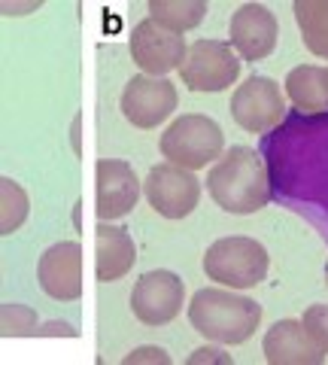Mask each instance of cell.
Listing matches in <instances>:
<instances>
[{"label": "cell", "instance_id": "8fae6325", "mask_svg": "<svg viewBox=\"0 0 328 365\" xmlns=\"http://www.w3.org/2000/svg\"><path fill=\"white\" fill-rule=\"evenodd\" d=\"M189 46L179 34L158 28L152 19H143L131 34V58L146 76H164L183 67Z\"/></svg>", "mask_w": 328, "mask_h": 365}, {"label": "cell", "instance_id": "52a82bcc", "mask_svg": "<svg viewBox=\"0 0 328 365\" xmlns=\"http://www.w3.org/2000/svg\"><path fill=\"white\" fill-rule=\"evenodd\" d=\"M286 98L270 76H250L231 95V116L250 134H268L286 119Z\"/></svg>", "mask_w": 328, "mask_h": 365}, {"label": "cell", "instance_id": "7a4b0ae2", "mask_svg": "<svg viewBox=\"0 0 328 365\" xmlns=\"http://www.w3.org/2000/svg\"><path fill=\"white\" fill-rule=\"evenodd\" d=\"M207 192L225 213L234 216L268 207L270 182L262 155L250 146H231L207 174Z\"/></svg>", "mask_w": 328, "mask_h": 365}, {"label": "cell", "instance_id": "5b68a950", "mask_svg": "<svg viewBox=\"0 0 328 365\" xmlns=\"http://www.w3.org/2000/svg\"><path fill=\"white\" fill-rule=\"evenodd\" d=\"M222 128L201 113H186V116L174 119L171 128L162 134V155L186 170L207 168L210 162L222 158Z\"/></svg>", "mask_w": 328, "mask_h": 365}, {"label": "cell", "instance_id": "484cf974", "mask_svg": "<svg viewBox=\"0 0 328 365\" xmlns=\"http://www.w3.org/2000/svg\"><path fill=\"white\" fill-rule=\"evenodd\" d=\"M325 287H328V265H325Z\"/></svg>", "mask_w": 328, "mask_h": 365}, {"label": "cell", "instance_id": "4fadbf2b", "mask_svg": "<svg viewBox=\"0 0 328 365\" xmlns=\"http://www.w3.org/2000/svg\"><path fill=\"white\" fill-rule=\"evenodd\" d=\"M277 19L265 4H243L231 16L228 37L243 61H262L277 46Z\"/></svg>", "mask_w": 328, "mask_h": 365}, {"label": "cell", "instance_id": "ba28073f", "mask_svg": "<svg viewBox=\"0 0 328 365\" xmlns=\"http://www.w3.org/2000/svg\"><path fill=\"white\" fill-rule=\"evenodd\" d=\"M146 198L164 220H186L201 201V180L179 165H155L146 177Z\"/></svg>", "mask_w": 328, "mask_h": 365}, {"label": "cell", "instance_id": "7c38bea8", "mask_svg": "<svg viewBox=\"0 0 328 365\" xmlns=\"http://www.w3.org/2000/svg\"><path fill=\"white\" fill-rule=\"evenodd\" d=\"M37 277L43 292L55 302H76L83 295V250L76 241H61L40 256Z\"/></svg>", "mask_w": 328, "mask_h": 365}, {"label": "cell", "instance_id": "d6986e66", "mask_svg": "<svg viewBox=\"0 0 328 365\" xmlns=\"http://www.w3.org/2000/svg\"><path fill=\"white\" fill-rule=\"evenodd\" d=\"M292 9L304 46L319 58H328V0H295Z\"/></svg>", "mask_w": 328, "mask_h": 365}, {"label": "cell", "instance_id": "3957f363", "mask_svg": "<svg viewBox=\"0 0 328 365\" xmlns=\"http://www.w3.org/2000/svg\"><path fill=\"white\" fill-rule=\"evenodd\" d=\"M189 323L203 338L219 344H243L255 335L262 323V307L246 295H234L228 289H198L189 304Z\"/></svg>", "mask_w": 328, "mask_h": 365}, {"label": "cell", "instance_id": "cb8c5ba5", "mask_svg": "<svg viewBox=\"0 0 328 365\" xmlns=\"http://www.w3.org/2000/svg\"><path fill=\"white\" fill-rule=\"evenodd\" d=\"M198 362H231V359L216 347H201L195 350V356H189V365H198Z\"/></svg>", "mask_w": 328, "mask_h": 365}, {"label": "cell", "instance_id": "603a6c76", "mask_svg": "<svg viewBox=\"0 0 328 365\" xmlns=\"http://www.w3.org/2000/svg\"><path fill=\"white\" fill-rule=\"evenodd\" d=\"M125 365H140V362H152V365H171V356L162 350V347H137L134 353H128Z\"/></svg>", "mask_w": 328, "mask_h": 365}, {"label": "cell", "instance_id": "8992f818", "mask_svg": "<svg viewBox=\"0 0 328 365\" xmlns=\"http://www.w3.org/2000/svg\"><path fill=\"white\" fill-rule=\"evenodd\" d=\"M179 73H183V86L189 91H225L240 76V61L231 52V43L198 40L189 46Z\"/></svg>", "mask_w": 328, "mask_h": 365}, {"label": "cell", "instance_id": "44dd1931", "mask_svg": "<svg viewBox=\"0 0 328 365\" xmlns=\"http://www.w3.org/2000/svg\"><path fill=\"white\" fill-rule=\"evenodd\" d=\"M37 311L28 304L6 302L0 307V335L4 338H21V335H37Z\"/></svg>", "mask_w": 328, "mask_h": 365}, {"label": "cell", "instance_id": "ac0fdd59", "mask_svg": "<svg viewBox=\"0 0 328 365\" xmlns=\"http://www.w3.org/2000/svg\"><path fill=\"white\" fill-rule=\"evenodd\" d=\"M207 16V0H149V19L171 34L198 28Z\"/></svg>", "mask_w": 328, "mask_h": 365}, {"label": "cell", "instance_id": "5bb4252c", "mask_svg": "<svg viewBox=\"0 0 328 365\" xmlns=\"http://www.w3.org/2000/svg\"><path fill=\"white\" fill-rule=\"evenodd\" d=\"M140 198V180L134 168L119 158L97 162V216L100 222L125 216Z\"/></svg>", "mask_w": 328, "mask_h": 365}, {"label": "cell", "instance_id": "6da1fadb", "mask_svg": "<svg viewBox=\"0 0 328 365\" xmlns=\"http://www.w3.org/2000/svg\"><path fill=\"white\" fill-rule=\"evenodd\" d=\"M270 198L307 220L328 244V113L289 110L258 143Z\"/></svg>", "mask_w": 328, "mask_h": 365}, {"label": "cell", "instance_id": "7402d4cb", "mask_svg": "<svg viewBox=\"0 0 328 365\" xmlns=\"http://www.w3.org/2000/svg\"><path fill=\"white\" fill-rule=\"evenodd\" d=\"M304 329L310 332V338L316 341V347L322 353H328V304H313L304 311Z\"/></svg>", "mask_w": 328, "mask_h": 365}, {"label": "cell", "instance_id": "277c9868", "mask_svg": "<svg viewBox=\"0 0 328 365\" xmlns=\"http://www.w3.org/2000/svg\"><path fill=\"white\" fill-rule=\"evenodd\" d=\"M268 250L255 237H222V241L207 247L203 256V271L210 280L231 289H253L268 277Z\"/></svg>", "mask_w": 328, "mask_h": 365}, {"label": "cell", "instance_id": "d4e9b609", "mask_svg": "<svg viewBox=\"0 0 328 365\" xmlns=\"http://www.w3.org/2000/svg\"><path fill=\"white\" fill-rule=\"evenodd\" d=\"M37 335H67V338H73V335H76V329H73L70 323H58V319H52V323L43 326Z\"/></svg>", "mask_w": 328, "mask_h": 365}, {"label": "cell", "instance_id": "30bf717a", "mask_svg": "<svg viewBox=\"0 0 328 365\" xmlns=\"http://www.w3.org/2000/svg\"><path fill=\"white\" fill-rule=\"evenodd\" d=\"M176 110V86L164 76H134L122 91V113L134 128H158Z\"/></svg>", "mask_w": 328, "mask_h": 365}, {"label": "cell", "instance_id": "ffe728a7", "mask_svg": "<svg viewBox=\"0 0 328 365\" xmlns=\"http://www.w3.org/2000/svg\"><path fill=\"white\" fill-rule=\"evenodd\" d=\"M28 210H31V201L25 195V189L9 177L0 180V235H13L28 220Z\"/></svg>", "mask_w": 328, "mask_h": 365}, {"label": "cell", "instance_id": "e0dca14e", "mask_svg": "<svg viewBox=\"0 0 328 365\" xmlns=\"http://www.w3.org/2000/svg\"><path fill=\"white\" fill-rule=\"evenodd\" d=\"M286 95L301 113H328V71L301 64L286 76Z\"/></svg>", "mask_w": 328, "mask_h": 365}, {"label": "cell", "instance_id": "9c48e42d", "mask_svg": "<svg viewBox=\"0 0 328 365\" xmlns=\"http://www.w3.org/2000/svg\"><path fill=\"white\" fill-rule=\"evenodd\" d=\"M186 283L174 271H146L134 283L131 307L143 326H164L183 311Z\"/></svg>", "mask_w": 328, "mask_h": 365}, {"label": "cell", "instance_id": "2e32d148", "mask_svg": "<svg viewBox=\"0 0 328 365\" xmlns=\"http://www.w3.org/2000/svg\"><path fill=\"white\" fill-rule=\"evenodd\" d=\"M95 271L100 283H112L122 280L125 274L134 268V259H137V250L125 228L100 222L97 225V237H95Z\"/></svg>", "mask_w": 328, "mask_h": 365}, {"label": "cell", "instance_id": "9a60e30c", "mask_svg": "<svg viewBox=\"0 0 328 365\" xmlns=\"http://www.w3.org/2000/svg\"><path fill=\"white\" fill-rule=\"evenodd\" d=\"M262 350L270 365H319L325 359V353L316 347V341L310 338L301 319L274 323L265 332Z\"/></svg>", "mask_w": 328, "mask_h": 365}]
</instances>
